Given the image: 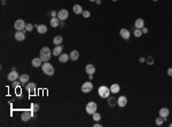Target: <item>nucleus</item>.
<instances>
[{
    "label": "nucleus",
    "mask_w": 172,
    "mask_h": 127,
    "mask_svg": "<svg viewBox=\"0 0 172 127\" xmlns=\"http://www.w3.org/2000/svg\"><path fill=\"white\" fill-rule=\"evenodd\" d=\"M62 51H63V46H55V48L53 49V56H60L62 54Z\"/></svg>",
    "instance_id": "nucleus-17"
},
{
    "label": "nucleus",
    "mask_w": 172,
    "mask_h": 127,
    "mask_svg": "<svg viewBox=\"0 0 172 127\" xmlns=\"http://www.w3.org/2000/svg\"><path fill=\"white\" fill-rule=\"evenodd\" d=\"M92 89H93V83H92V80L86 81V83H84L82 85V92L85 93V94L89 93Z\"/></svg>",
    "instance_id": "nucleus-5"
},
{
    "label": "nucleus",
    "mask_w": 172,
    "mask_h": 127,
    "mask_svg": "<svg viewBox=\"0 0 172 127\" xmlns=\"http://www.w3.org/2000/svg\"><path fill=\"white\" fill-rule=\"evenodd\" d=\"M142 35H143V33H142V30H141V29H134V37L140 38Z\"/></svg>",
    "instance_id": "nucleus-29"
},
{
    "label": "nucleus",
    "mask_w": 172,
    "mask_h": 127,
    "mask_svg": "<svg viewBox=\"0 0 172 127\" xmlns=\"http://www.w3.org/2000/svg\"><path fill=\"white\" fill-rule=\"evenodd\" d=\"M69 58H70L69 54H65V53H62L61 55L59 56V61H60L61 63H65V62H68Z\"/></svg>",
    "instance_id": "nucleus-20"
},
{
    "label": "nucleus",
    "mask_w": 172,
    "mask_h": 127,
    "mask_svg": "<svg viewBox=\"0 0 172 127\" xmlns=\"http://www.w3.org/2000/svg\"><path fill=\"white\" fill-rule=\"evenodd\" d=\"M41 69H43L44 73L47 74V76H53V74H54V72H55L54 67H53L50 63H48V62H44L43 65H41Z\"/></svg>",
    "instance_id": "nucleus-2"
},
{
    "label": "nucleus",
    "mask_w": 172,
    "mask_h": 127,
    "mask_svg": "<svg viewBox=\"0 0 172 127\" xmlns=\"http://www.w3.org/2000/svg\"><path fill=\"white\" fill-rule=\"evenodd\" d=\"M49 23H50V26H52V28H57V26L60 25V20L57 19V16L56 17H52Z\"/></svg>",
    "instance_id": "nucleus-21"
},
{
    "label": "nucleus",
    "mask_w": 172,
    "mask_h": 127,
    "mask_svg": "<svg viewBox=\"0 0 172 127\" xmlns=\"http://www.w3.org/2000/svg\"><path fill=\"white\" fill-rule=\"evenodd\" d=\"M126 104H127V99H126V96L122 95V96H119L118 99H117V105H118L119 108H124V106H126Z\"/></svg>",
    "instance_id": "nucleus-9"
},
{
    "label": "nucleus",
    "mask_w": 172,
    "mask_h": 127,
    "mask_svg": "<svg viewBox=\"0 0 172 127\" xmlns=\"http://www.w3.org/2000/svg\"><path fill=\"white\" fill-rule=\"evenodd\" d=\"M85 71H86L87 74H94L95 73V67H94L93 64H86Z\"/></svg>",
    "instance_id": "nucleus-15"
},
{
    "label": "nucleus",
    "mask_w": 172,
    "mask_h": 127,
    "mask_svg": "<svg viewBox=\"0 0 172 127\" xmlns=\"http://www.w3.org/2000/svg\"><path fill=\"white\" fill-rule=\"evenodd\" d=\"M108 105L109 106H116L117 105V99L114 96L108 97Z\"/></svg>",
    "instance_id": "nucleus-25"
},
{
    "label": "nucleus",
    "mask_w": 172,
    "mask_h": 127,
    "mask_svg": "<svg viewBox=\"0 0 172 127\" xmlns=\"http://www.w3.org/2000/svg\"><path fill=\"white\" fill-rule=\"evenodd\" d=\"M62 41H63V37H62V36H56V37H54V39H53V44H54L55 46L62 45Z\"/></svg>",
    "instance_id": "nucleus-23"
},
{
    "label": "nucleus",
    "mask_w": 172,
    "mask_h": 127,
    "mask_svg": "<svg viewBox=\"0 0 172 127\" xmlns=\"http://www.w3.org/2000/svg\"><path fill=\"white\" fill-rule=\"evenodd\" d=\"M109 88H110V92H111L112 94H117V93H119V90H121V86H119L118 84H112Z\"/></svg>",
    "instance_id": "nucleus-19"
},
{
    "label": "nucleus",
    "mask_w": 172,
    "mask_h": 127,
    "mask_svg": "<svg viewBox=\"0 0 172 127\" xmlns=\"http://www.w3.org/2000/svg\"><path fill=\"white\" fill-rule=\"evenodd\" d=\"M14 37H15V39L17 41H23V40H25V33L24 31H16Z\"/></svg>",
    "instance_id": "nucleus-13"
},
{
    "label": "nucleus",
    "mask_w": 172,
    "mask_h": 127,
    "mask_svg": "<svg viewBox=\"0 0 172 127\" xmlns=\"http://www.w3.org/2000/svg\"><path fill=\"white\" fill-rule=\"evenodd\" d=\"M50 15H52V17H56L57 16V13L55 12V10H53V12H50Z\"/></svg>",
    "instance_id": "nucleus-37"
},
{
    "label": "nucleus",
    "mask_w": 172,
    "mask_h": 127,
    "mask_svg": "<svg viewBox=\"0 0 172 127\" xmlns=\"http://www.w3.org/2000/svg\"><path fill=\"white\" fill-rule=\"evenodd\" d=\"M92 117H93V120H95V121H100V120H101V115H100V113H98V112L93 113V115H92Z\"/></svg>",
    "instance_id": "nucleus-31"
},
{
    "label": "nucleus",
    "mask_w": 172,
    "mask_h": 127,
    "mask_svg": "<svg viewBox=\"0 0 172 127\" xmlns=\"http://www.w3.org/2000/svg\"><path fill=\"white\" fill-rule=\"evenodd\" d=\"M25 89H27L30 94H33V93L36 92L37 87H36V85H34V83H28L27 85H25Z\"/></svg>",
    "instance_id": "nucleus-12"
},
{
    "label": "nucleus",
    "mask_w": 172,
    "mask_h": 127,
    "mask_svg": "<svg viewBox=\"0 0 172 127\" xmlns=\"http://www.w3.org/2000/svg\"><path fill=\"white\" fill-rule=\"evenodd\" d=\"M88 79L89 80H93V74H88Z\"/></svg>",
    "instance_id": "nucleus-41"
},
{
    "label": "nucleus",
    "mask_w": 172,
    "mask_h": 127,
    "mask_svg": "<svg viewBox=\"0 0 172 127\" xmlns=\"http://www.w3.org/2000/svg\"><path fill=\"white\" fill-rule=\"evenodd\" d=\"M82 15H83V17H84V19H88V17L91 16V13H89V10H84Z\"/></svg>",
    "instance_id": "nucleus-32"
},
{
    "label": "nucleus",
    "mask_w": 172,
    "mask_h": 127,
    "mask_svg": "<svg viewBox=\"0 0 172 127\" xmlns=\"http://www.w3.org/2000/svg\"><path fill=\"white\" fill-rule=\"evenodd\" d=\"M89 1H92V3H93V1H96V0H89Z\"/></svg>",
    "instance_id": "nucleus-44"
},
{
    "label": "nucleus",
    "mask_w": 172,
    "mask_h": 127,
    "mask_svg": "<svg viewBox=\"0 0 172 127\" xmlns=\"http://www.w3.org/2000/svg\"><path fill=\"white\" fill-rule=\"evenodd\" d=\"M69 56H70V60L71 61H77L78 58H79V52L78 51H71L70 54H69Z\"/></svg>",
    "instance_id": "nucleus-18"
},
{
    "label": "nucleus",
    "mask_w": 172,
    "mask_h": 127,
    "mask_svg": "<svg viewBox=\"0 0 172 127\" xmlns=\"http://www.w3.org/2000/svg\"><path fill=\"white\" fill-rule=\"evenodd\" d=\"M146 62H147V64L148 65H153L154 62H155V60H154L153 56H148V57L146 58Z\"/></svg>",
    "instance_id": "nucleus-30"
},
{
    "label": "nucleus",
    "mask_w": 172,
    "mask_h": 127,
    "mask_svg": "<svg viewBox=\"0 0 172 127\" xmlns=\"http://www.w3.org/2000/svg\"><path fill=\"white\" fill-rule=\"evenodd\" d=\"M18 78H20V74H18L17 72L15 71V70L10 71V72L8 73V76H7V79H8L9 81H15V80H17Z\"/></svg>",
    "instance_id": "nucleus-11"
},
{
    "label": "nucleus",
    "mask_w": 172,
    "mask_h": 127,
    "mask_svg": "<svg viewBox=\"0 0 172 127\" xmlns=\"http://www.w3.org/2000/svg\"><path fill=\"white\" fill-rule=\"evenodd\" d=\"M31 64L33 68H39V67L43 65V61H41L40 57H34L33 60L31 61Z\"/></svg>",
    "instance_id": "nucleus-14"
},
{
    "label": "nucleus",
    "mask_w": 172,
    "mask_h": 127,
    "mask_svg": "<svg viewBox=\"0 0 172 127\" xmlns=\"http://www.w3.org/2000/svg\"><path fill=\"white\" fill-rule=\"evenodd\" d=\"M20 85H22L20 80H18V81H17V80L13 81V87H14V88H17V87H20Z\"/></svg>",
    "instance_id": "nucleus-34"
},
{
    "label": "nucleus",
    "mask_w": 172,
    "mask_h": 127,
    "mask_svg": "<svg viewBox=\"0 0 172 127\" xmlns=\"http://www.w3.org/2000/svg\"><path fill=\"white\" fill-rule=\"evenodd\" d=\"M165 118H163V117H158V118H156V120H155V122H156V125H157V126H161V125H163V122L165 121Z\"/></svg>",
    "instance_id": "nucleus-28"
},
{
    "label": "nucleus",
    "mask_w": 172,
    "mask_h": 127,
    "mask_svg": "<svg viewBox=\"0 0 172 127\" xmlns=\"http://www.w3.org/2000/svg\"><path fill=\"white\" fill-rule=\"evenodd\" d=\"M33 28H34V26L33 25H32V24H27V26H25V31H29V32H30V31H32V30H33Z\"/></svg>",
    "instance_id": "nucleus-33"
},
{
    "label": "nucleus",
    "mask_w": 172,
    "mask_h": 127,
    "mask_svg": "<svg viewBox=\"0 0 172 127\" xmlns=\"http://www.w3.org/2000/svg\"><path fill=\"white\" fill-rule=\"evenodd\" d=\"M68 16H69V12L67 9H61L57 12V19L62 22L65 21V20L68 19Z\"/></svg>",
    "instance_id": "nucleus-7"
},
{
    "label": "nucleus",
    "mask_w": 172,
    "mask_h": 127,
    "mask_svg": "<svg viewBox=\"0 0 172 127\" xmlns=\"http://www.w3.org/2000/svg\"><path fill=\"white\" fill-rule=\"evenodd\" d=\"M153 1H158V0H153Z\"/></svg>",
    "instance_id": "nucleus-47"
},
{
    "label": "nucleus",
    "mask_w": 172,
    "mask_h": 127,
    "mask_svg": "<svg viewBox=\"0 0 172 127\" xmlns=\"http://www.w3.org/2000/svg\"><path fill=\"white\" fill-rule=\"evenodd\" d=\"M72 9H73V13H75V14H77V15L83 14V12H84V9H83V7L80 5H75Z\"/></svg>",
    "instance_id": "nucleus-26"
},
{
    "label": "nucleus",
    "mask_w": 172,
    "mask_h": 127,
    "mask_svg": "<svg viewBox=\"0 0 172 127\" xmlns=\"http://www.w3.org/2000/svg\"><path fill=\"white\" fill-rule=\"evenodd\" d=\"M166 73H167V76H170V77H172V68H169V69H167V71H166Z\"/></svg>",
    "instance_id": "nucleus-36"
},
{
    "label": "nucleus",
    "mask_w": 172,
    "mask_h": 127,
    "mask_svg": "<svg viewBox=\"0 0 172 127\" xmlns=\"http://www.w3.org/2000/svg\"><path fill=\"white\" fill-rule=\"evenodd\" d=\"M119 36H121L124 40H128L130 39V37H131V32L127 30V29H121V31H119Z\"/></svg>",
    "instance_id": "nucleus-10"
},
{
    "label": "nucleus",
    "mask_w": 172,
    "mask_h": 127,
    "mask_svg": "<svg viewBox=\"0 0 172 127\" xmlns=\"http://www.w3.org/2000/svg\"><path fill=\"white\" fill-rule=\"evenodd\" d=\"M37 31H38L39 33H41V35H44V33L47 32V26L44 25V24H40V25L37 26Z\"/></svg>",
    "instance_id": "nucleus-27"
},
{
    "label": "nucleus",
    "mask_w": 172,
    "mask_h": 127,
    "mask_svg": "<svg viewBox=\"0 0 172 127\" xmlns=\"http://www.w3.org/2000/svg\"><path fill=\"white\" fill-rule=\"evenodd\" d=\"M29 79H30L29 74L24 73V74H21V76H20V78H18V80L21 81V84H22V85H24L25 83H28V81H29Z\"/></svg>",
    "instance_id": "nucleus-24"
},
{
    "label": "nucleus",
    "mask_w": 172,
    "mask_h": 127,
    "mask_svg": "<svg viewBox=\"0 0 172 127\" xmlns=\"http://www.w3.org/2000/svg\"><path fill=\"white\" fill-rule=\"evenodd\" d=\"M158 113H160V116H161V117L166 118L167 116L170 115V110H169L167 108H162V109L160 110V112H158Z\"/></svg>",
    "instance_id": "nucleus-22"
},
{
    "label": "nucleus",
    "mask_w": 172,
    "mask_h": 127,
    "mask_svg": "<svg viewBox=\"0 0 172 127\" xmlns=\"http://www.w3.org/2000/svg\"><path fill=\"white\" fill-rule=\"evenodd\" d=\"M111 1H117V0H111Z\"/></svg>",
    "instance_id": "nucleus-46"
},
{
    "label": "nucleus",
    "mask_w": 172,
    "mask_h": 127,
    "mask_svg": "<svg viewBox=\"0 0 172 127\" xmlns=\"http://www.w3.org/2000/svg\"><path fill=\"white\" fill-rule=\"evenodd\" d=\"M39 110V104H32V111H33V112H37V111Z\"/></svg>",
    "instance_id": "nucleus-35"
},
{
    "label": "nucleus",
    "mask_w": 172,
    "mask_h": 127,
    "mask_svg": "<svg viewBox=\"0 0 172 127\" xmlns=\"http://www.w3.org/2000/svg\"><path fill=\"white\" fill-rule=\"evenodd\" d=\"M33 116V111H29V110H25L24 112H22V115H21V119L23 120V121H29L30 119H31V117Z\"/></svg>",
    "instance_id": "nucleus-8"
},
{
    "label": "nucleus",
    "mask_w": 172,
    "mask_h": 127,
    "mask_svg": "<svg viewBox=\"0 0 172 127\" xmlns=\"http://www.w3.org/2000/svg\"><path fill=\"white\" fill-rule=\"evenodd\" d=\"M95 3H96V5H100V4H101V0H96Z\"/></svg>",
    "instance_id": "nucleus-42"
},
{
    "label": "nucleus",
    "mask_w": 172,
    "mask_h": 127,
    "mask_svg": "<svg viewBox=\"0 0 172 127\" xmlns=\"http://www.w3.org/2000/svg\"><path fill=\"white\" fill-rule=\"evenodd\" d=\"M94 127H101V124H99V122H96V124H94Z\"/></svg>",
    "instance_id": "nucleus-40"
},
{
    "label": "nucleus",
    "mask_w": 172,
    "mask_h": 127,
    "mask_svg": "<svg viewBox=\"0 0 172 127\" xmlns=\"http://www.w3.org/2000/svg\"><path fill=\"white\" fill-rule=\"evenodd\" d=\"M110 93H111L110 92V88H108L107 86H100L98 88V94L102 99H108L110 96Z\"/></svg>",
    "instance_id": "nucleus-3"
},
{
    "label": "nucleus",
    "mask_w": 172,
    "mask_h": 127,
    "mask_svg": "<svg viewBox=\"0 0 172 127\" xmlns=\"http://www.w3.org/2000/svg\"><path fill=\"white\" fill-rule=\"evenodd\" d=\"M169 126H170V127H172V122H171V124H170V125H169Z\"/></svg>",
    "instance_id": "nucleus-45"
},
{
    "label": "nucleus",
    "mask_w": 172,
    "mask_h": 127,
    "mask_svg": "<svg viewBox=\"0 0 172 127\" xmlns=\"http://www.w3.org/2000/svg\"><path fill=\"white\" fill-rule=\"evenodd\" d=\"M25 26H27V24L24 23L23 20H17V21L14 23V28H15L16 31H24Z\"/></svg>",
    "instance_id": "nucleus-6"
},
{
    "label": "nucleus",
    "mask_w": 172,
    "mask_h": 127,
    "mask_svg": "<svg viewBox=\"0 0 172 127\" xmlns=\"http://www.w3.org/2000/svg\"><path fill=\"white\" fill-rule=\"evenodd\" d=\"M85 110H86V112L88 113V115H93V113H95L96 110H98V105H96L95 102H88V103L86 104Z\"/></svg>",
    "instance_id": "nucleus-4"
},
{
    "label": "nucleus",
    "mask_w": 172,
    "mask_h": 127,
    "mask_svg": "<svg viewBox=\"0 0 172 127\" xmlns=\"http://www.w3.org/2000/svg\"><path fill=\"white\" fill-rule=\"evenodd\" d=\"M134 28L135 29H142L144 28V21L142 19H137L134 22Z\"/></svg>",
    "instance_id": "nucleus-16"
},
{
    "label": "nucleus",
    "mask_w": 172,
    "mask_h": 127,
    "mask_svg": "<svg viewBox=\"0 0 172 127\" xmlns=\"http://www.w3.org/2000/svg\"><path fill=\"white\" fill-rule=\"evenodd\" d=\"M144 61H146V60H144L143 57H140V58H139V62H141V63H143Z\"/></svg>",
    "instance_id": "nucleus-39"
},
{
    "label": "nucleus",
    "mask_w": 172,
    "mask_h": 127,
    "mask_svg": "<svg viewBox=\"0 0 172 127\" xmlns=\"http://www.w3.org/2000/svg\"><path fill=\"white\" fill-rule=\"evenodd\" d=\"M141 30H142V33H148V29L147 28H142Z\"/></svg>",
    "instance_id": "nucleus-38"
},
{
    "label": "nucleus",
    "mask_w": 172,
    "mask_h": 127,
    "mask_svg": "<svg viewBox=\"0 0 172 127\" xmlns=\"http://www.w3.org/2000/svg\"><path fill=\"white\" fill-rule=\"evenodd\" d=\"M1 4H2V5H5V4H6V0H2Z\"/></svg>",
    "instance_id": "nucleus-43"
},
{
    "label": "nucleus",
    "mask_w": 172,
    "mask_h": 127,
    "mask_svg": "<svg viewBox=\"0 0 172 127\" xmlns=\"http://www.w3.org/2000/svg\"><path fill=\"white\" fill-rule=\"evenodd\" d=\"M39 57L41 58V61L43 62H48L49 61V58L52 57V52H50V49L48 48V47H43V48L40 49V54H39Z\"/></svg>",
    "instance_id": "nucleus-1"
}]
</instances>
